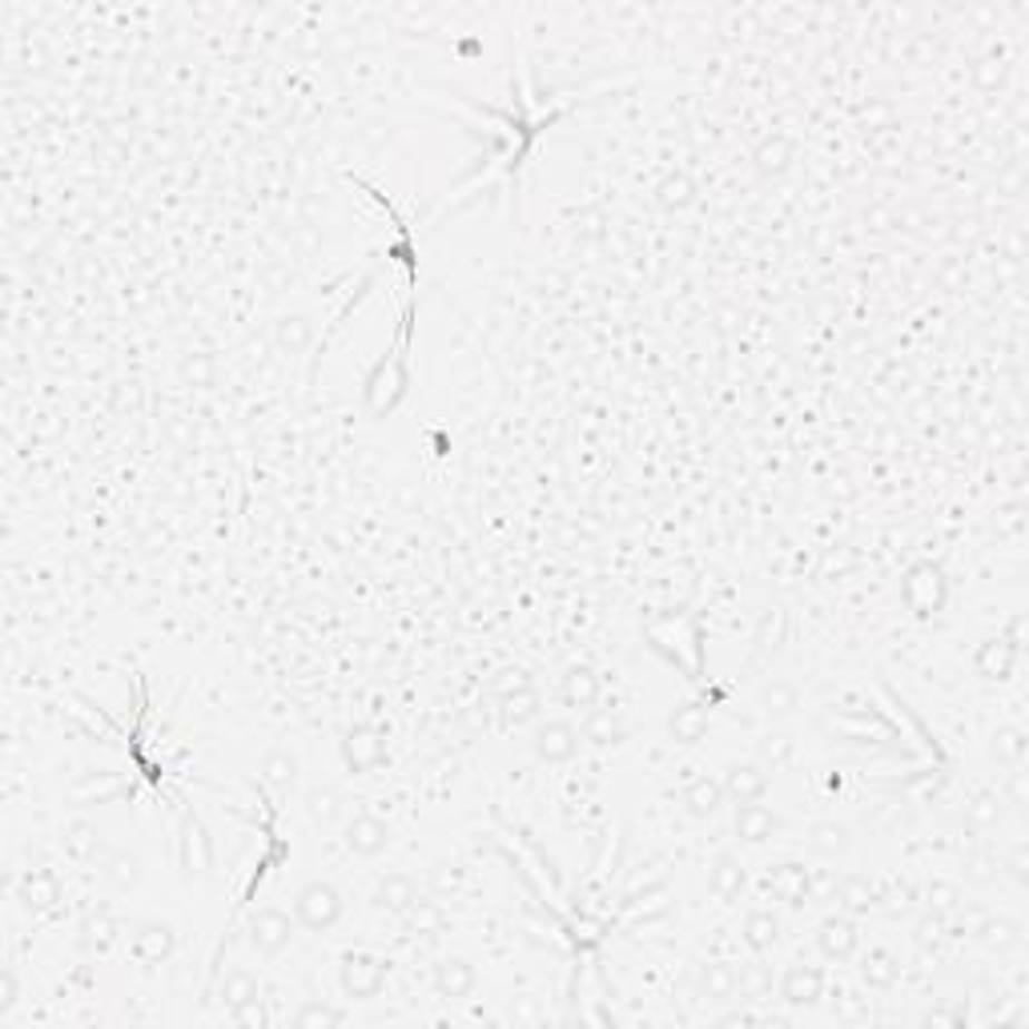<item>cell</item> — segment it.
Returning a JSON list of instances; mask_svg holds the SVG:
<instances>
[{"instance_id":"1","label":"cell","mask_w":1029,"mask_h":1029,"mask_svg":"<svg viewBox=\"0 0 1029 1029\" xmlns=\"http://www.w3.org/2000/svg\"><path fill=\"white\" fill-rule=\"evenodd\" d=\"M648 636H651V648L664 651L672 664H679L688 676H700L704 644H700V624H696V619L692 616L659 619V624H651L648 628Z\"/></svg>"},{"instance_id":"2","label":"cell","mask_w":1029,"mask_h":1029,"mask_svg":"<svg viewBox=\"0 0 1029 1029\" xmlns=\"http://www.w3.org/2000/svg\"><path fill=\"white\" fill-rule=\"evenodd\" d=\"M386 978H391V961L382 958V953H374V949H351V953H342V961H339L342 998H351V1001L382 998Z\"/></svg>"},{"instance_id":"3","label":"cell","mask_w":1029,"mask_h":1029,"mask_svg":"<svg viewBox=\"0 0 1029 1029\" xmlns=\"http://www.w3.org/2000/svg\"><path fill=\"white\" fill-rule=\"evenodd\" d=\"M294 917L306 933H330L339 929V921L346 917V896L334 881H306V885L294 893Z\"/></svg>"},{"instance_id":"4","label":"cell","mask_w":1029,"mask_h":1029,"mask_svg":"<svg viewBox=\"0 0 1029 1029\" xmlns=\"http://www.w3.org/2000/svg\"><path fill=\"white\" fill-rule=\"evenodd\" d=\"M298 917L286 913L278 905H262L246 917V945L254 949L257 958H282L294 937H298Z\"/></svg>"},{"instance_id":"5","label":"cell","mask_w":1029,"mask_h":1029,"mask_svg":"<svg viewBox=\"0 0 1029 1029\" xmlns=\"http://www.w3.org/2000/svg\"><path fill=\"white\" fill-rule=\"evenodd\" d=\"M901 599L917 619H933L945 611L949 604V579L937 564H917L909 567V576L901 579Z\"/></svg>"},{"instance_id":"6","label":"cell","mask_w":1029,"mask_h":1029,"mask_svg":"<svg viewBox=\"0 0 1029 1029\" xmlns=\"http://www.w3.org/2000/svg\"><path fill=\"white\" fill-rule=\"evenodd\" d=\"M386 756H391L386 752V732L374 728V724H354L342 736V764H346L351 776H371L386 764Z\"/></svg>"},{"instance_id":"7","label":"cell","mask_w":1029,"mask_h":1029,"mask_svg":"<svg viewBox=\"0 0 1029 1029\" xmlns=\"http://www.w3.org/2000/svg\"><path fill=\"white\" fill-rule=\"evenodd\" d=\"M824 986H829V978H824L821 966H813V961H793V966L781 973V981H776V998L788 1009H813L824 1001Z\"/></svg>"},{"instance_id":"8","label":"cell","mask_w":1029,"mask_h":1029,"mask_svg":"<svg viewBox=\"0 0 1029 1029\" xmlns=\"http://www.w3.org/2000/svg\"><path fill=\"white\" fill-rule=\"evenodd\" d=\"M391 836H394L391 824L374 813H354L342 824V844H346V853L359 856V861H374V856L386 853V849H391Z\"/></svg>"},{"instance_id":"9","label":"cell","mask_w":1029,"mask_h":1029,"mask_svg":"<svg viewBox=\"0 0 1029 1029\" xmlns=\"http://www.w3.org/2000/svg\"><path fill=\"white\" fill-rule=\"evenodd\" d=\"M531 748L543 764H571L584 748V732L571 721H539L531 732Z\"/></svg>"},{"instance_id":"10","label":"cell","mask_w":1029,"mask_h":1029,"mask_svg":"<svg viewBox=\"0 0 1029 1029\" xmlns=\"http://www.w3.org/2000/svg\"><path fill=\"white\" fill-rule=\"evenodd\" d=\"M816 949H821V958H829V961H853L856 953H861V921L856 917H849V913H829L816 925Z\"/></svg>"},{"instance_id":"11","label":"cell","mask_w":1029,"mask_h":1029,"mask_svg":"<svg viewBox=\"0 0 1029 1029\" xmlns=\"http://www.w3.org/2000/svg\"><path fill=\"white\" fill-rule=\"evenodd\" d=\"M764 885H768L772 901H781L784 909H804L813 896V869L804 861H781L764 873Z\"/></svg>"},{"instance_id":"12","label":"cell","mask_w":1029,"mask_h":1029,"mask_svg":"<svg viewBox=\"0 0 1029 1029\" xmlns=\"http://www.w3.org/2000/svg\"><path fill=\"white\" fill-rule=\"evenodd\" d=\"M721 788L728 796V804H748V801H764L772 788V772L761 761H732L721 776Z\"/></svg>"},{"instance_id":"13","label":"cell","mask_w":1029,"mask_h":1029,"mask_svg":"<svg viewBox=\"0 0 1029 1029\" xmlns=\"http://www.w3.org/2000/svg\"><path fill=\"white\" fill-rule=\"evenodd\" d=\"M434 993L443 1001H467L479 989V969L471 958H459V953H447V958L434 961L431 969Z\"/></svg>"},{"instance_id":"14","label":"cell","mask_w":1029,"mask_h":1029,"mask_svg":"<svg viewBox=\"0 0 1029 1029\" xmlns=\"http://www.w3.org/2000/svg\"><path fill=\"white\" fill-rule=\"evenodd\" d=\"M129 949L141 966H165L177 953V929L169 921H137Z\"/></svg>"},{"instance_id":"15","label":"cell","mask_w":1029,"mask_h":1029,"mask_svg":"<svg viewBox=\"0 0 1029 1029\" xmlns=\"http://www.w3.org/2000/svg\"><path fill=\"white\" fill-rule=\"evenodd\" d=\"M833 901L841 913L861 921V917L881 909V881H873V876H865V873H844L833 885Z\"/></svg>"},{"instance_id":"16","label":"cell","mask_w":1029,"mask_h":1029,"mask_svg":"<svg viewBox=\"0 0 1029 1029\" xmlns=\"http://www.w3.org/2000/svg\"><path fill=\"white\" fill-rule=\"evenodd\" d=\"M732 833L741 844H768L781 836V816L772 813L764 801H748L736 804V816H732Z\"/></svg>"},{"instance_id":"17","label":"cell","mask_w":1029,"mask_h":1029,"mask_svg":"<svg viewBox=\"0 0 1029 1029\" xmlns=\"http://www.w3.org/2000/svg\"><path fill=\"white\" fill-rule=\"evenodd\" d=\"M61 849H65L69 861H77V865H94V861H101V856L109 853V849H105L101 829H97L89 816H72V821H65Z\"/></svg>"},{"instance_id":"18","label":"cell","mask_w":1029,"mask_h":1029,"mask_svg":"<svg viewBox=\"0 0 1029 1029\" xmlns=\"http://www.w3.org/2000/svg\"><path fill=\"white\" fill-rule=\"evenodd\" d=\"M419 901H422V889H419V881H414L411 873H386V876H379V885H374V893H371V905L379 909V913H391V917L411 913Z\"/></svg>"},{"instance_id":"19","label":"cell","mask_w":1029,"mask_h":1029,"mask_svg":"<svg viewBox=\"0 0 1029 1029\" xmlns=\"http://www.w3.org/2000/svg\"><path fill=\"white\" fill-rule=\"evenodd\" d=\"M712 728V708L704 700H684L668 712V741L679 748H692L700 744Z\"/></svg>"},{"instance_id":"20","label":"cell","mask_w":1029,"mask_h":1029,"mask_svg":"<svg viewBox=\"0 0 1029 1029\" xmlns=\"http://www.w3.org/2000/svg\"><path fill=\"white\" fill-rule=\"evenodd\" d=\"M856 978H861L865 989L889 993V989H896V981H901V958L885 945L865 949V953H856Z\"/></svg>"},{"instance_id":"21","label":"cell","mask_w":1029,"mask_h":1029,"mask_svg":"<svg viewBox=\"0 0 1029 1029\" xmlns=\"http://www.w3.org/2000/svg\"><path fill=\"white\" fill-rule=\"evenodd\" d=\"M744 889H748V869L741 865V856H732V853L716 856V861L708 865L712 901H721V905H736V901L744 896Z\"/></svg>"},{"instance_id":"22","label":"cell","mask_w":1029,"mask_h":1029,"mask_svg":"<svg viewBox=\"0 0 1029 1029\" xmlns=\"http://www.w3.org/2000/svg\"><path fill=\"white\" fill-rule=\"evenodd\" d=\"M696 989L704 1001H736L741 998V966L732 961H700L696 966Z\"/></svg>"},{"instance_id":"23","label":"cell","mask_w":1029,"mask_h":1029,"mask_svg":"<svg viewBox=\"0 0 1029 1029\" xmlns=\"http://www.w3.org/2000/svg\"><path fill=\"white\" fill-rule=\"evenodd\" d=\"M177 856H182V869L186 873H209L214 869V844H209L206 824L197 816H186L182 821V836H177Z\"/></svg>"},{"instance_id":"24","label":"cell","mask_w":1029,"mask_h":1029,"mask_svg":"<svg viewBox=\"0 0 1029 1029\" xmlns=\"http://www.w3.org/2000/svg\"><path fill=\"white\" fill-rule=\"evenodd\" d=\"M270 339H274V346H278L282 354H294V359H298V354H306L310 346H314L318 330H314V318H310V314L294 310V314H278V318H274Z\"/></svg>"},{"instance_id":"25","label":"cell","mask_w":1029,"mask_h":1029,"mask_svg":"<svg viewBox=\"0 0 1029 1029\" xmlns=\"http://www.w3.org/2000/svg\"><path fill=\"white\" fill-rule=\"evenodd\" d=\"M679 804H684V813H688L692 821H712V816H721V808L728 804V796H724V788H721L716 776H696V781L684 784Z\"/></svg>"},{"instance_id":"26","label":"cell","mask_w":1029,"mask_h":1029,"mask_svg":"<svg viewBox=\"0 0 1029 1029\" xmlns=\"http://www.w3.org/2000/svg\"><path fill=\"white\" fill-rule=\"evenodd\" d=\"M579 732H584V744H596V748H616V744L628 741V724H624V716H619L616 708H599V704L584 712Z\"/></svg>"},{"instance_id":"27","label":"cell","mask_w":1029,"mask_h":1029,"mask_svg":"<svg viewBox=\"0 0 1029 1029\" xmlns=\"http://www.w3.org/2000/svg\"><path fill=\"white\" fill-rule=\"evenodd\" d=\"M257 776L274 796H290L294 784H298V756L290 748H270L262 761H257Z\"/></svg>"},{"instance_id":"28","label":"cell","mask_w":1029,"mask_h":1029,"mask_svg":"<svg viewBox=\"0 0 1029 1029\" xmlns=\"http://www.w3.org/2000/svg\"><path fill=\"white\" fill-rule=\"evenodd\" d=\"M784 925L781 917L772 913V909H748L741 921V941L756 953V958H764V953H772L776 949V941H781Z\"/></svg>"},{"instance_id":"29","label":"cell","mask_w":1029,"mask_h":1029,"mask_svg":"<svg viewBox=\"0 0 1029 1029\" xmlns=\"http://www.w3.org/2000/svg\"><path fill=\"white\" fill-rule=\"evenodd\" d=\"M406 394V371H386V362H379V371L366 379V406L371 414H391L399 406V399Z\"/></svg>"},{"instance_id":"30","label":"cell","mask_w":1029,"mask_h":1029,"mask_svg":"<svg viewBox=\"0 0 1029 1029\" xmlns=\"http://www.w3.org/2000/svg\"><path fill=\"white\" fill-rule=\"evenodd\" d=\"M804 849H808L816 861H841V856L853 849V836H849V829L836 821H816V824H808V833H804Z\"/></svg>"},{"instance_id":"31","label":"cell","mask_w":1029,"mask_h":1029,"mask_svg":"<svg viewBox=\"0 0 1029 1029\" xmlns=\"http://www.w3.org/2000/svg\"><path fill=\"white\" fill-rule=\"evenodd\" d=\"M973 668H978V676H986V679H1009L1013 676V668H1018V648H1013L1006 636L986 639V644L978 648V656H973Z\"/></svg>"},{"instance_id":"32","label":"cell","mask_w":1029,"mask_h":1029,"mask_svg":"<svg viewBox=\"0 0 1029 1029\" xmlns=\"http://www.w3.org/2000/svg\"><path fill=\"white\" fill-rule=\"evenodd\" d=\"M969 925H973V933L986 941V945H993L998 953H1006V949H1018L1021 945V925L1013 921V917H993V913H973L969 917Z\"/></svg>"},{"instance_id":"33","label":"cell","mask_w":1029,"mask_h":1029,"mask_svg":"<svg viewBox=\"0 0 1029 1029\" xmlns=\"http://www.w3.org/2000/svg\"><path fill=\"white\" fill-rule=\"evenodd\" d=\"M756 704H761V712L768 721H788L801 708V688H796L793 679H768V684H761Z\"/></svg>"},{"instance_id":"34","label":"cell","mask_w":1029,"mask_h":1029,"mask_svg":"<svg viewBox=\"0 0 1029 1029\" xmlns=\"http://www.w3.org/2000/svg\"><path fill=\"white\" fill-rule=\"evenodd\" d=\"M101 873L117 893H129V889H137V881H141V856L129 853V849H109V853L101 856Z\"/></svg>"},{"instance_id":"35","label":"cell","mask_w":1029,"mask_h":1029,"mask_svg":"<svg viewBox=\"0 0 1029 1029\" xmlns=\"http://www.w3.org/2000/svg\"><path fill=\"white\" fill-rule=\"evenodd\" d=\"M752 161H756V169H761L764 177H781V174H788V165L796 161V145L788 141L784 134H772L756 145Z\"/></svg>"},{"instance_id":"36","label":"cell","mask_w":1029,"mask_h":1029,"mask_svg":"<svg viewBox=\"0 0 1029 1029\" xmlns=\"http://www.w3.org/2000/svg\"><path fill=\"white\" fill-rule=\"evenodd\" d=\"M217 998H222V1006L234 1013V1009H242V1006H249L254 998H262V981H257L246 966H234V969H226Z\"/></svg>"},{"instance_id":"37","label":"cell","mask_w":1029,"mask_h":1029,"mask_svg":"<svg viewBox=\"0 0 1029 1029\" xmlns=\"http://www.w3.org/2000/svg\"><path fill=\"white\" fill-rule=\"evenodd\" d=\"M21 896H24V905H29L32 913H45V909H52L57 901H61V881H57L52 869H32V873L24 876Z\"/></svg>"},{"instance_id":"38","label":"cell","mask_w":1029,"mask_h":1029,"mask_svg":"<svg viewBox=\"0 0 1029 1029\" xmlns=\"http://www.w3.org/2000/svg\"><path fill=\"white\" fill-rule=\"evenodd\" d=\"M599 696H604V684H599V676L591 668H571L564 676V700L571 704V708H596Z\"/></svg>"},{"instance_id":"39","label":"cell","mask_w":1029,"mask_h":1029,"mask_svg":"<svg viewBox=\"0 0 1029 1029\" xmlns=\"http://www.w3.org/2000/svg\"><path fill=\"white\" fill-rule=\"evenodd\" d=\"M756 761H761L768 772L788 768V764L796 761V741L788 736V732H764L761 741H756Z\"/></svg>"},{"instance_id":"40","label":"cell","mask_w":1029,"mask_h":1029,"mask_svg":"<svg viewBox=\"0 0 1029 1029\" xmlns=\"http://www.w3.org/2000/svg\"><path fill=\"white\" fill-rule=\"evenodd\" d=\"M402 921H406V929H411L414 937H419V933L422 937H439V933H447V925H451L447 909L439 905V901H427V896H422L411 913H402Z\"/></svg>"},{"instance_id":"41","label":"cell","mask_w":1029,"mask_h":1029,"mask_svg":"<svg viewBox=\"0 0 1029 1029\" xmlns=\"http://www.w3.org/2000/svg\"><path fill=\"white\" fill-rule=\"evenodd\" d=\"M346 1018H351V1013H346L342 1006H334V1001H326V998H306L298 1009H294V1013H290V1021H294V1026H302V1029H310V1026H342Z\"/></svg>"},{"instance_id":"42","label":"cell","mask_w":1029,"mask_h":1029,"mask_svg":"<svg viewBox=\"0 0 1029 1029\" xmlns=\"http://www.w3.org/2000/svg\"><path fill=\"white\" fill-rule=\"evenodd\" d=\"M539 708H543V700H539L536 688L511 692V696H503V700H499V716H503V724H511V728L539 721Z\"/></svg>"},{"instance_id":"43","label":"cell","mask_w":1029,"mask_h":1029,"mask_svg":"<svg viewBox=\"0 0 1029 1029\" xmlns=\"http://www.w3.org/2000/svg\"><path fill=\"white\" fill-rule=\"evenodd\" d=\"M784 628H788V616H784L781 608L764 611L761 624H756V639H752V659H761V656H768V651L781 648Z\"/></svg>"},{"instance_id":"44","label":"cell","mask_w":1029,"mask_h":1029,"mask_svg":"<svg viewBox=\"0 0 1029 1029\" xmlns=\"http://www.w3.org/2000/svg\"><path fill=\"white\" fill-rule=\"evenodd\" d=\"M1001 796L998 793H978L973 801L966 804V824L969 829H981V833H989V829H998L1001 824Z\"/></svg>"},{"instance_id":"45","label":"cell","mask_w":1029,"mask_h":1029,"mask_svg":"<svg viewBox=\"0 0 1029 1029\" xmlns=\"http://www.w3.org/2000/svg\"><path fill=\"white\" fill-rule=\"evenodd\" d=\"M925 905H929V913L945 917V921H949L953 913H961V905H966V896H961V889L953 885V881H929Z\"/></svg>"},{"instance_id":"46","label":"cell","mask_w":1029,"mask_h":1029,"mask_svg":"<svg viewBox=\"0 0 1029 1029\" xmlns=\"http://www.w3.org/2000/svg\"><path fill=\"white\" fill-rule=\"evenodd\" d=\"M696 202V186H692L688 174H676V177H664V186H659V206L668 209H684Z\"/></svg>"},{"instance_id":"47","label":"cell","mask_w":1029,"mask_h":1029,"mask_svg":"<svg viewBox=\"0 0 1029 1029\" xmlns=\"http://www.w3.org/2000/svg\"><path fill=\"white\" fill-rule=\"evenodd\" d=\"M993 752H998L1001 764L1018 768L1021 756H1026V732H1021V728H1001L998 736H993Z\"/></svg>"},{"instance_id":"48","label":"cell","mask_w":1029,"mask_h":1029,"mask_svg":"<svg viewBox=\"0 0 1029 1029\" xmlns=\"http://www.w3.org/2000/svg\"><path fill=\"white\" fill-rule=\"evenodd\" d=\"M741 998H772V973L764 966H741Z\"/></svg>"},{"instance_id":"49","label":"cell","mask_w":1029,"mask_h":1029,"mask_svg":"<svg viewBox=\"0 0 1029 1029\" xmlns=\"http://www.w3.org/2000/svg\"><path fill=\"white\" fill-rule=\"evenodd\" d=\"M523 688H536V684H531V672H527V668H503L499 676L491 679V692L499 696V700H503V696H511V692H523Z\"/></svg>"},{"instance_id":"50","label":"cell","mask_w":1029,"mask_h":1029,"mask_svg":"<svg viewBox=\"0 0 1029 1029\" xmlns=\"http://www.w3.org/2000/svg\"><path fill=\"white\" fill-rule=\"evenodd\" d=\"M966 876L969 881H978V885H993V881H998V856H986V853L966 856Z\"/></svg>"},{"instance_id":"51","label":"cell","mask_w":1029,"mask_h":1029,"mask_svg":"<svg viewBox=\"0 0 1029 1029\" xmlns=\"http://www.w3.org/2000/svg\"><path fill=\"white\" fill-rule=\"evenodd\" d=\"M463 885V869L459 865H434L431 869V889L434 893H454Z\"/></svg>"},{"instance_id":"52","label":"cell","mask_w":1029,"mask_h":1029,"mask_svg":"<svg viewBox=\"0 0 1029 1029\" xmlns=\"http://www.w3.org/2000/svg\"><path fill=\"white\" fill-rule=\"evenodd\" d=\"M229 1021H237V1026H266V1021H270V1013H266V998H254V1001H249V1006L234 1009V1013H229Z\"/></svg>"},{"instance_id":"53","label":"cell","mask_w":1029,"mask_h":1029,"mask_svg":"<svg viewBox=\"0 0 1029 1029\" xmlns=\"http://www.w3.org/2000/svg\"><path fill=\"white\" fill-rule=\"evenodd\" d=\"M21 1001V986H17V973L12 969H4V978H0V1018L4 1013H12V1006Z\"/></svg>"},{"instance_id":"54","label":"cell","mask_w":1029,"mask_h":1029,"mask_svg":"<svg viewBox=\"0 0 1029 1029\" xmlns=\"http://www.w3.org/2000/svg\"><path fill=\"white\" fill-rule=\"evenodd\" d=\"M1009 804H1013V808L1026 804V772H1021V764L1009 772Z\"/></svg>"},{"instance_id":"55","label":"cell","mask_w":1029,"mask_h":1029,"mask_svg":"<svg viewBox=\"0 0 1029 1029\" xmlns=\"http://www.w3.org/2000/svg\"><path fill=\"white\" fill-rule=\"evenodd\" d=\"M978 81L986 85V89H993V85H1001L1006 81V65H993V61H981V69H978Z\"/></svg>"},{"instance_id":"56","label":"cell","mask_w":1029,"mask_h":1029,"mask_svg":"<svg viewBox=\"0 0 1029 1029\" xmlns=\"http://www.w3.org/2000/svg\"><path fill=\"white\" fill-rule=\"evenodd\" d=\"M114 937V925H109V917H97L94 925H89V941H97V945H105Z\"/></svg>"}]
</instances>
